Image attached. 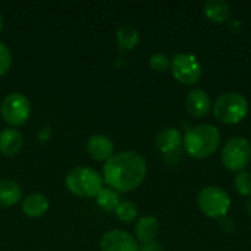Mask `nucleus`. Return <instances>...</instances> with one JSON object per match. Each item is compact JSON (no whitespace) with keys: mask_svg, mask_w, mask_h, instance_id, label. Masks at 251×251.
<instances>
[{"mask_svg":"<svg viewBox=\"0 0 251 251\" xmlns=\"http://www.w3.org/2000/svg\"><path fill=\"white\" fill-rule=\"evenodd\" d=\"M247 210H249V215H251V199L247 201Z\"/></svg>","mask_w":251,"mask_h":251,"instance_id":"obj_26","label":"nucleus"},{"mask_svg":"<svg viewBox=\"0 0 251 251\" xmlns=\"http://www.w3.org/2000/svg\"><path fill=\"white\" fill-rule=\"evenodd\" d=\"M116 213V218L121 221V222H125V224H129V222H134L137 219V215H138V210H137V206L132 203V201H121L119 206L116 207L115 210Z\"/></svg>","mask_w":251,"mask_h":251,"instance_id":"obj_20","label":"nucleus"},{"mask_svg":"<svg viewBox=\"0 0 251 251\" xmlns=\"http://www.w3.org/2000/svg\"><path fill=\"white\" fill-rule=\"evenodd\" d=\"M199 207L200 210L213 219H219L226 216L229 207H231V200L226 191H224L219 187H206L200 191L199 197Z\"/></svg>","mask_w":251,"mask_h":251,"instance_id":"obj_7","label":"nucleus"},{"mask_svg":"<svg viewBox=\"0 0 251 251\" xmlns=\"http://www.w3.org/2000/svg\"><path fill=\"white\" fill-rule=\"evenodd\" d=\"M251 160V144L244 137L231 138L222 149V163L226 169L241 172Z\"/></svg>","mask_w":251,"mask_h":251,"instance_id":"obj_6","label":"nucleus"},{"mask_svg":"<svg viewBox=\"0 0 251 251\" xmlns=\"http://www.w3.org/2000/svg\"><path fill=\"white\" fill-rule=\"evenodd\" d=\"M171 71L175 79L184 85H193L201 78V65L194 54L178 53L171 60Z\"/></svg>","mask_w":251,"mask_h":251,"instance_id":"obj_8","label":"nucleus"},{"mask_svg":"<svg viewBox=\"0 0 251 251\" xmlns=\"http://www.w3.org/2000/svg\"><path fill=\"white\" fill-rule=\"evenodd\" d=\"M135 240L141 244L153 243L159 234V222L153 216H143L137 221L134 228Z\"/></svg>","mask_w":251,"mask_h":251,"instance_id":"obj_12","label":"nucleus"},{"mask_svg":"<svg viewBox=\"0 0 251 251\" xmlns=\"http://www.w3.org/2000/svg\"><path fill=\"white\" fill-rule=\"evenodd\" d=\"M3 26H4V18H3V15H1V12H0V32H1Z\"/></svg>","mask_w":251,"mask_h":251,"instance_id":"obj_25","label":"nucleus"},{"mask_svg":"<svg viewBox=\"0 0 251 251\" xmlns=\"http://www.w3.org/2000/svg\"><path fill=\"white\" fill-rule=\"evenodd\" d=\"M12 65V53L10 49L6 46V43L0 41V76L7 74Z\"/></svg>","mask_w":251,"mask_h":251,"instance_id":"obj_23","label":"nucleus"},{"mask_svg":"<svg viewBox=\"0 0 251 251\" xmlns=\"http://www.w3.org/2000/svg\"><path fill=\"white\" fill-rule=\"evenodd\" d=\"M49 207H50L49 199L40 193H32L26 196L22 201V212L28 218H40L49 210Z\"/></svg>","mask_w":251,"mask_h":251,"instance_id":"obj_15","label":"nucleus"},{"mask_svg":"<svg viewBox=\"0 0 251 251\" xmlns=\"http://www.w3.org/2000/svg\"><path fill=\"white\" fill-rule=\"evenodd\" d=\"M185 107L191 116L203 118L210 112L212 103H210V99L206 91H203L200 88H194L188 93V96L185 99Z\"/></svg>","mask_w":251,"mask_h":251,"instance_id":"obj_11","label":"nucleus"},{"mask_svg":"<svg viewBox=\"0 0 251 251\" xmlns=\"http://www.w3.org/2000/svg\"><path fill=\"white\" fill-rule=\"evenodd\" d=\"M22 199V188L12 179L0 181V207H10Z\"/></svg>","mask_w":251,"mask_h":251,"instance_id":"obj_16","label":"nucleus"},{"mask_svg":"<svg viewBox=\"0 0 251 251\" xmlns=\"http://www.w3.org/2000/svg\"><path fill=\"white\" fill-rule=\"evenodd\" d=\"M66 188L78 197H97L104 187L103 175L88 166H76L65 176Z\"/></svg>","mask_w":251,"mask_h":251,"instance_id":"obj_3","label":"nucleus"},{"mask_svg":"<svg viewBox=\"0 0 251 251\" xmlns=\"http://www.w3.org/2000/svg\"><path fill=\"white\" fill-rule=\"evenodd\" d=\"M147 174L146 160L132 150L115 153L103 165V179L118 193H128L141 185Z\"/></svg>","mask_w":251,"mask_h":251,"instance_id":"obj_1","label":"nucleus"},{"mask_svg":"<svg viewBox=\"0 0 251 251\" xmlns=\"http://www.w3.org/2000/svg\"><path fill=\"white\" fill-rule=\"evenodd\" d=\"M24 146L22 134L15 128H4L0 132V153L3 156H15Z\"/></svg>","mask_w":251,"mask_h":251,"instance_id":"obj_13","label":"nucleus"},{"mask_svg":"<svg viewBox=\"0 0 251 251\" xmlns=\"http://www.w3.org/2000/svg\"><path fill=\"white\" fill-rule=\"evenodd\" d=\"M101 251H138L137 240L122 229H112L100 240Z\"/></svg>","mask_w":251,"mask_h":251,"instance_id":"obj_9","label":"nucleus"},{"mask_svg":"<svg viewBox=\"0 0 251 251\" xmlns=\"http://www.w3.org/2000/svg\"><path fill=\"white\" fill-rule=\"evenodd\" d=\"M0 115L6 124L13 126L24 125L31 115V103L22 93L7 94L0 104Z\"/></svg>","mask_w":251,"mask_h":251,"instance_id":"obj_5","label":"nucleus"},{"mask_svg":"<svg viewBox=\"0 0 251 251\" xmlns=\"http://www.w3.org/2000/svg\"><path fill=\"white\" fill-rule=\"evenodd\" d=\"M221 132L215 125L200 124L191 126L182 137L185 151L194 159L210 157L219 147Z\"/></svg>","mask_w":251,"mask_h":251,"instance_id":"obj_2","label":"nucleus"},{"mask_svg":"<svg viewBox=\"0 0 251 251\" xmlns=\"http://www.w3.org/2000/svg\"><path fill=\"white\" fill-rule=\"evenodd\" d=\"M235 188L241 196L251 197V172L241 171L235 176Z\"/></svg>","mask_w":251,"mask_h":251,"instance_id":"obj_21","label":"nucleus"},{"mask_svg":"<svg viewBox=\"0 0 251 251\" xmlns=\"http://www.w3.org/2000/svg\"><path fill=\"white\" fill-rule=\"evenodd\" d=\"M149 65L154 72H165L171 68V59L163 53H154L150 56Z\"/></svg>","mask_w":251,"mask_h":251,"instance_id":"obj_22","label":"nucleus"},{"mask_svg":"<svg viewBox=\"0 0 251 251\" xmlns=\"http://www.w3.org/2000/svg\"><path fill=\"white\" fill-rule=\"evenodd\" d=\"M116 41L122 50H132L140 43V32L132 25H122L116 31Z\"/></svg>","mask_w":251,"mask_h":251,"instance_id":"obj_17","label":"nucleus"},{"mask_svg":"<svg viewBox=\"0 0 251 251\" xmlns=\"http://www.w3.org/2000/svg\"><path fill=\"white\" fill-rule=\"evenodd\" d=\"M138 251H163V249L157 241H153L149 244H143L141 247H138Z\"/></svg>","mask_w":251,"mask_h":251,"instance_id":"obj_24","label":"nucleus"},{"mask_svg":"<svg viewBox=\"0 0 251 251\" xmlns=\"http://www.w3.org/2000/svg\"><path fill=\"white\" fill-rule=\"evenodd\" d=\"M87 151L94 160L107 162L115 154V146L109 137L103 134H94L87 140Z\"/></svg>","mask_w":251,"mask_h":251,"instance_id":"obj_10","label":"nucleus"},{"mask_svg":"<svg viewBox=\"0 0 251 251\" xmlns=\"http://www.w3.org/2000/svg\"><path fill=\"white\" fill-rule=\"evenodd\" d=\"M96 201H97V206L103 209L104 212H115L121 203V196L113 188L103 187V190L97 194Z\"/></svg>","mask_w":251,"mask_h":251,"instance_id":"obj_19","label":"nucleus"},{"mask_svg":"<svg viewBox=\"0 0 251 251\" xmlns=\"http://www.w3.org/2000/svg\"><path fill=\"white\" fill-rule=\"evenodd\" d=\"M156 146L163 154L175 153L182 146V134L176 128H163L156 137Z\"/></svg>","mask_w":251,"mask_h":251,"instance_id":"obj_14","label":"nucleus"},{"mask_svg":"<svg viewBox=\"0 0 251 251\" xmlns=\"http://www.w3.org/2000/svg\"><path fill=\"white\" fill-rule=\"evenodd\" d=\"M213 112L218 121L222 124H238L241 122L247 113H249V103L244 96L235 91L224 93L221 94L215 104H213Z\"/></svg>","mask_w":251,"mask_h":251,"instance_id":"obj_4","label":"nucleus"},{"mask_svg":"<svg viewBox=\"0 0 251 251\" xmlns=\"http://www.w3.org/2000/svg\"><path fill=\"white\" fill-rule=\"evenodd\" d=\"M204 15L213 22H225L231 15V6L224 0H210L204 4Z\"/></svg>","mask_w":251,"mask_h":251,"instance_id":"obj_18","label":"nucleus"}]
</instances>
